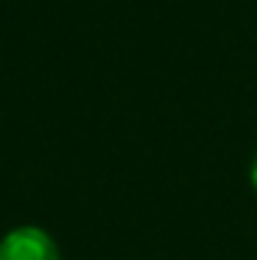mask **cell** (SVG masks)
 Segmentation results:
<instances>
[{
  "label": "cell",
  "mask_w": 257,
  "mask_h": 260,
  "mask_svg": "<svg viewBox=\"0 0 257 260\" xmlns=\"http://www.w3.org/2000/svg\"><path fill=\"white\" fill-rule=\"evenodd\" d=\"M0 260H61V251L43 227H15L0 239Z\"/></svg>",
  "instance_id": "6da1fadb"
},
{
  "label": "cell",
  "mask_w": 257,
  "mask_h": 260,
  "mask_svg": "<svg viewBox=\"0 0 257 260\" xmlns=\"http://www.w3.org/2000/svg\"><path fill=\"white\" fill-rule=\"evenodd\" d=\"M251 185H254V191H257V157H254V164H251Z\"/></svg>",
  "instance_id": "7a4b0ae2"
}]
</instances>
